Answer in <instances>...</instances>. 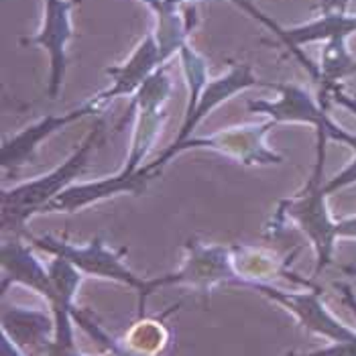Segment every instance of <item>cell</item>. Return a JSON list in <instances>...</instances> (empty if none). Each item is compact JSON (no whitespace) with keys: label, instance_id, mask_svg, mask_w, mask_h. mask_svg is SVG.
<instances>
[{"label":"cell","instance_id":"2e32d148","mask_svg":"<svg viewBox=\"0 0 356 356\" xmlns=\"http://www.w3.org/2000/svg\"><path fill=\"white\" fill-rule=\"evenodd\" d=\"M2 356H25V353L19 350L13 342H8V340L4 338V342H2Z\"/></svg>","mask_w":356,"mask_h":356},{"label":"cell","instance_id":"7a4b0ae2","mask_svg":"<svg viewBox=\"0 0 356 356\" xmlns=\"http://www.w3.org/2000/svg\"><path fill=\"white\" fill-rule=\"evenodd\" d=\"M29 241L55 257L70 261L83 275L112 279V281H118V283L135 289L138 293V318H143L147 298L153 291H151L149 279L137 277L122 263V254H127V248L112 250L100 236L92 238L90 245H86V247H74L65 241H57L54 236H29Z\"/></svg>","mask_w":356,"mask_h":356},{"label":"cell","instance_id":"e0dca14e","mask_svg":"<svg viewBox=\"0 0 356 356\" xmlns=\"http://www.w3.org/2000/svg\"><path fill=\"white\" fill-rule=\"evenodd\" d=\"M63 356H83V355H80L78 350H72V353H67V355H63ZM104 356H112V353H110V355H104Z\"/></svg>","mask_w":356,"mask_h":356},{"label":"cell","instance_id":"9c48e42d","mask_svg":"<svg viewBox=\"0 0 356 356\" xmlns=\"http://www.w3.org/2000/svg\"><path fill=\"white\" fill-rule=\"evenodd\" d=\"M2 271H4L2 291H6L10 283H19L29 287L31 291L43 296L47 302L51 300L54 281L49 267L45 269L41 261L23 243L10 241L2 245Z\"/></svg>","mask_w":356,"mask_h":356},{"label":"cell","instance_id":"30bf717a","mask_svg":"<svg viewBox=\"0 0 356 356\" xmlns=\"http://www.w3.org/2000/svg\"><path fill=\"white\" fill-rule=\"evenodd\" d=\"M167 55L169 54L165 51L163 45L153 35H149L140 43V47L135 51V55L129 59V63H124V67L108 70V74L114 76L112 90L96 96V98H92V102L100 108V104L108 102L110 98H116V96H122V94H133L137 88H140L143 83L155 74L153 70L163 61Z\"/></svg>","mask_w":356,"mask_h":356},{"label":"cell","instance_id":"4fadbf2b","mask_svg":"<svg viewBox=\"0 0 356 356\" xmlns=\"http://www.w3.org/2000/svg\"><path fill=\"white\" fill-rule=\"evenodd\" d=\"M254 83H257V80L252 78L248 65L234 67L228 76H224V78H220V80H216L214 83H210L208 90L202 92V96H200L195 108L186 114V120H184V124H181V129H179V135H177L173 145H181L184 140H188L190 135H192L193 129L197 127V122H200L210 110H214L218 104H222L224 100H228L234 92H238V90H243V88H248V86H254Z\"/></svg>","mask_w":356,"mask_h":356},{"label":"cell","instance_id":"5b68a950","mask_svg":"<svg viewBox=\"0 0 356 356\" xmlns=\"http://www.w3.org/2000/svg\"><path fill=\"white\" fill-rule=\"evenodd\" d=\"M320 175H322V161H318L316 165L314 177L309 186L305 188V192L296 197L283 200L275 214V222H281L285 218L296 220L302 226L303 232H307L309 241L318 248V271L328 263L332 236L336 234V230L330 226L326 212H324V192L318 188Z\"/></svg>","mask_w":356,"mask_h":356},{"label":"cell","instance_id":"9a60e30c","mask_svg":"<svg viewBox=\"0 0 356 356\" xmlns=\"http://www.w3.org/2000/svg\"><path fill=\"white\" fill-rule=\"evenodd\" d=\"M169 340L161 318H138L120 342L110 344L112 356H159Z\"/></svg>","mask_w":356,"mask_h":356},{"label":"cell","instance_id":"7c38bea8","mask_svg":"<svg viewBox=\"0 0 356 356\" xmlns=\"http://www.w3.org/2000/svg\"><path fill=\"white\" fill-rule=\"evenodd\" d=\"M70 8L72 2L63 0H47L45 8V27L39 37L31 39L35 43H41L51 54L54 63V76H51V90L49 94L55 96L57 88L61 86L63 70H65V43L72 37V23H70Z\"/></svg>","mask_w":356,"mask_h":356},{"label":"cell","instance_id":"8992f818","mask_svg":"<svg viewBox=\"0 0 356 356\" xmlns=\"http://www.w3.org/2000/svg\"><path fill=\"white\" fill-rule=\"evenodd\" d=\"M98 110V106L90 100L88 104H83L82 108L74 110L70 114H61V116H45L39 122L27 127L25 131H21L19 135H15L13 138H6L2 143L0 149V165L4 171H17L19 167H23L29 163L37 151V145L47 138L49 135H54L57 131H61L63 127L76 122L78 118H82L86 114H94Z\"/></svg>","mask_w":356,"mask_h":356},{"label":"cell","instance_id":"52a82bcc","mask_svg":"<svg viewBox=\"0 0 356 356\" xmlns=\"http://www.w3.org/2000/svg\"><path fill=\"white\" fill-rule=\"evenodd\" d=\"M243 287H250L259 293H263L265 298L273 300L275 303H281L283 307H287L305 328L314 330L318 334H324L330 338H348L350 334L342 328L338 322H334L326 314V309L322 307L318 293H287L281 289H275L267 283H259V281H243Z\"/></svg>","mask_w":356,"mask_h":356},{"label":"cell","instance_id":"6da1fadb","mask_svg":"<svg viewBox=\"0 0 356 356\" xmlns=\"http://www.w3.org/2000/svg\"><path fill=\"white\" fill-rule=\"evenodd\" d=\"M102 120H98L92 129V133L86 137L82 145L72 153V157L55 167L54 171L31 179L23 186H17L13 190H2V230L8 232H23L27 220L37 214V212H45V208L54 202L55 197L63 190H67L70 186H74L72 181L82 173L88 165V159L94 151V147L98 145V140L102 137Z\"/></svg>","mask_w":356,"mask_h":356},{"label":"cell","instance_id":"ba28073f","mask_svg":"<svg viewBox=\"0 0 356 356\" xmlns=\"http://www.w3.org/2000/svg\"><path fill=\"white\" fill-rule=\"evenodd\" d=\"M151 181L149 175H140V177H122L120 173L104 177L92 184H78V186H70L67 190L59 193L54 202L45 208V212H76L82 210L90 204L102 202L106 197H114L118 193H143L147 188V184Z\"/></svg>","mask_w":356,"mask_h":356},{"label":"cell","instance_id":"8fae6325","mask_svg":"<svg viewBox=\"0 0 356 356\" xmlns=\"http://www.w3.org/2000/svg\"><path fill=\"white\" fill-rule=\"evenodd\" d=\"M2 332L8 342H13L19 350L39 348L49 355V348L55 336V320H49L43 312L23 309V307H6L2 312Z\"/></svg>","mask_w":356,"mask_h":356},{"label":"cell","instance_id":"3957f363","mask_svg":"<svg viewBox=\"0 0 356 356\" xmlns=\"http://www.w3.org/2000/svg\"><path fill=\"white\" fill-rule=\"evenodd\" d=\"M275 122L269 120L265 124H250V127H238V129H226L220 131L212 137H200L188 138L181 145H171L167 147L161 157L155 159L153 163L147 165V169L157 175L161 173L165 165L169 163L175 155H179L186 149H214L226 157H232L243 165H277L283 163V157L277 155L265 145V137L269 133V129H273Z\"/></svg>","mask_w":356,"mask_h":356},{"label":"cell","instance_id":"277c9868","mask_svg":"<svg viewBox=\"0 0 356 356\" xmlns=\"http://www.w3.org/2000/svg\"><path fill=\"white\" fill-rule=\"evenodd\" d=\"M188 257L184 267L177 273L165 275L151 279V289L165 285H190L202 291H210L222 283H236L238 275L232 263V248L218 247V245H202L197 241H190L186 245Z\"/></svg>","mask_w":356,"mask_h":356},{"label":"cell","instance_id":"5bb4252c","mask_svg":"<svg viewBox=\"0 0 356 356\" xmlns=\"http://www.w3.org/2000/svg\"><path fill=\"white\" fill-rule=\"evenodd\" d=\"M281 90V100L279 102H252L248 108L252 112H263L269 114L275 124L277 122H309L322 127L320 133H324V114L314 106L309 96L296 88V86H275Z\"/></svg>","mask_w":356,"mask_h":356}]
</instances>
